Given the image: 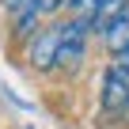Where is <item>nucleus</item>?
<instances>
[{"label": "nucleus", "mask_w": 129, "mask_h": 129, "mask_svg": "<svg viewBox=\"0 0 129 129\" xmlns=\"http://www.w3.org/2000/svg\"><path fill=\"white\" fill-rule=\"evenodd\" d=\"M99 110L110 118H121L129 110V76H121L114 64L103 72V84H99Z\"/></svg>", "instance_id": "f257e3e1"}, {"label": "nucleus", "mask_w": 129, "mask_h": 129, "mask_svg": "<svg viewBox=\"0 0 129 129\" xmlns=\"http://www.w3.org/2000/svg\"><path fill=\"white\" fill-rule=\"evenodd\" d=\"M87 53V27L76 19L61 23V49H57V69H76Z\"/></svg>", "instance_id": "f03ea898"}, {"label": "nucleus", "mask_w": 129, "mask_h": 129, "mask_svg": "<svg viewBox=\"0 0 129 129\" xmlns=\"http://www.w3.org/2000/svg\"><path fill=\"white\" fill-rule=\"evenodd\" d=\"M57 49H61V23H57V27H46V30H38V34H34L27 61L34 64V69L49 72V69H57Z\"/></svg>", "instance_id": "7ed1b4c3"}, {"label": "nucleus", "mask_w": 129, "mask_h": 129, "mask_svg": "<svg viewBox=\"0 0 129 129\" xmlns=\"http://www.w3.org/2000/svg\"><path fill=\"white\" fill-rule=\"evenodd\" d=\"M103 46L110 49V57H118V53H125V49H129V12H125V15H118V19L103 30Z\"/></svg>", "instance_id": "20e7f679"}, {"label": "nucleus", "mask_w": 129, "mask_h": 129, "mask_svg": "<svg viewBox=\"0 0 129 129\" xmlns=\"http://www.w3.org/2000/svg\"><path fill=\"white\" fill-rule=\"evenodd\" d=\"M129 12V0H99V8H95V19H91V30H106L118 15Z\"/></svg>", "instance_id": "39448f33"}, {"label": "nucleus", "mask_w": 129, "mask_h": 129, "mask_svg": "<svg viewBox=\"0 0 129 129\" xmlns=\"http://www.w3.org/2000/svg\"><path fill=\"white\" fill-rule=\"evenodd\" d=\"M15 38H30V34H38V23H42V12H38V4L30 0L27 8H19L15 15Z\"/></svg>", "instance_id": "423d86ee"}, {"label": "nucleus", "mask_w": 129, "mask_h": 129, "mask_svg": "<svg viewBox=\"0 0 129 129\" xmlns=\"http://www.w3.org/2000/svg\"><path fill=\"white\" fill-rule=\"evenodd\" d=\"M95 8H99V0H69V19H76V23H84V27L91 30Z\"/></svg>", "instance_id": "0eeeda50"}, {"label": "nucleus", "mask_w": 129, "mask_h": 129, "mask_svg": "<svg viewBox=\"0 0 129 129\" xmlns=\"http://www.w3.org/2000/svg\"><path fill=\"white\" fill-rule=\"evenodd\" d=\"M34 4H38V12H42V15H53V12H61L64 4H69V0H34Z\"/></svg>", "instance_id": "6e6552de"}, {"label": "nucleus", "mask_w": 129, "mask_h": 129, "mask_svg": "<svg viewBox=\"0 0 129 129\" xmlns=\"http://www.w3.org/2000/svg\"><path fill=\"white\" fill-rule=\"evenodd\" d=\"M27 4H30V0H0V8H4L8 15H15V12H19V8H27Z\"/></svg>", "instance_id": "1a4fd4ad"}, {"label": "nucleus", "mask_w": 129, "mask_h": 129, "mask_svg": "<svg viewBox=\"0 0 129 129\" xmlns=\"http://www.w3.org/2000/svg\"><path fill=\"white\" fill-rule=\"evenodd\" d=\"M114 69H118V72H121V76H129V49H125V53H118V57H114Z\"/></svg>", "instance_id": "9d476101"}]
</instances>
